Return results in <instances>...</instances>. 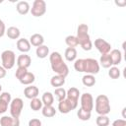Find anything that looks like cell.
<instances>
[{
    "mask_svg": "<svg viewBox=\"0 0 126 126\" xmlns=\"http://www.w3.org/2000/svg\"><path fill=\"white\" fill-rule=\"evenodd\" d=\"M49 61H50V66L53 72H55L57 75L66 77L69 74V68L67 64L63 61V58L61 54L57 51L52 52L49 55Z\"/></svg>",
    "mask_w": 126,
    "mask_h": 126,
    "instance_id": "obj_1",
    "label": "cell"
},
{
    "mask_svg": "<svg viewBox=\"0 0 126 126\" xmlns=\"http://www.w3.org/2000/svg\"><path fill=\"white\" fill-rule=\"evenodd\" d=\"M88 31H89V27L86 24L79 25V27L77 29V38H78L79 44L86 51L91 50L92 47H93V43L91 41Z\"/></svg>",
    "mask_w": 126,
    "mask_h": 126,
    "instance_id": "obj_2",
    "label": "cell"
},
{
    "mask_svg": "<svg viewBox=\"0 0 126 126\" xmlns=\"http://www.w3.org/2000/svg\"><path fill=\"white\" fill-rule=\"evenodd\" d=\"M95 111L98 115H107L110 112L109 99L105 94H99L95 98Z\"/></svg>",
    "mask_w": 126,
    "mask_h": 126,
    "instance_id": "obj_3",
    "label": "cell"
},
{
    "mask_svg": "<svg viewBox=\"0 0 126 126\" xmlns=\"http://www.w3.org/2000/svg\"><path fill=\"white\" fill-rule=\"evenodd\" d=\"M2 67L6 70L12 69L16 63V55L12 50H4L1 54Z\"/></svg>",
    "mask_w": 126,
    "mask_h": 126,
    "instance_id": "obj_4",
    "label": "cell"
},
{
    "mask_svg": "<svg viewBox=\"0 0 126 126\" xmlns=\"http://www.w3.org/2000/svg\"><path fill=\"white\" fill-rule=\"evenodd\" d=\"M83 72L90 74V75H95L99 72V63L93 58H87L84 59V66H83Z\"/></svg>",
    "mask_w": 126,
    "mask_h": 126,
    "instance_id": "obj_5",
    "label": "cell"
},
{
    "mask_svg": "<svg viewBox=\"0 0 126 126\" xmlns=\"http://www.w3.org/2000/svg\"><path fill=\"white\" fill-rule=\"evenodd\" d=\"M23 107H24V101H23L22 98L16 97V98L12 99L11 102H10V113H11V116H13L15 118H19L21 113H22Z\"/></svg>",
    "mask_w": 126,
    "mask_h": 126,
    "instance_id": "obj_6",
    "label": "cell"
},
{
    "mask_svg": "<svg viewBox=\"0 0 126 126\" xmlns=\"http://www.w3.org/2000/svg\"><path fill=\"white\" fill-rule=\"evenodd\" d=\"M31 13L33 17H41L46 12V3L43 0H34L31 8Z\"/></svg>",
    "mask_w": 126,
    "mask_h": 126,
    "instance_id": "obj_7",
    "label": "cell"
},
{
    "mask_svg": "<svg viewBox=\"0 0 126 126\" xmlns=\"http://www.w3.org/2000/svg\"><path fill=\"white\" fill-rule=\"evenodd\" d=\"M81 108L92 112L94 108V98L90 93H85L81 95Z\"/></svg>",
    "mask_w": 126,
    "mask_h": 126,
    "instance_id": "obj_8",
    "label": "cell"
},
{
    "mask_svg": "<svg viewBox=\"0 0 126 126\" xmlns=\"http://www.w3.org/2000/svg\"><path fill=\"white\" fill-rule=\"evenodd\" d=\"M94 46L99 51V53L101 55L102 54H108L110 52V49H111L110 43H108L106 40H104L102 38H96L94 40Z\"/></svg>",
    "mask_w": 126,
    "mask_h": 126,
    "instance_id": "obj_9",
    "label": "cell"
},
{
    "mask_svg": "<svg viewBox=\"0 0 126 126\" xmlns=\"http://www.w3.org/2000/svg\"><path fill=\"white\" fill-rule=\"evenodd\" d=\"M77 106H78L77 104H75V103L71 102L69 99L65 98V99L59 101V103H58V110H59L61 113H63V114H67V113H69L71 110L77 108Z\"/></svg>",
    "mask_w": 126,
    "mask_h": 126,
    "instance_id": "obj_10",
    "label": "cell"
},
{
    "mask_svg": "<svg viewBox=\"0 0 126 126\" xmlns=\"http://www.w3.org/2000/svg\"><path fill=\"white\" fill-rule=\"evenodd\" d=\"M79 96H80V92L77 88L72 87L66 92V98L77 105H78V101H79Z\"/></svg>",
    "mask_w": 126,
    "mask_h": 126,
    "instance_id": "obj_11",
    "label": "cell"
},
{
    "mask_svg": "<svg viewBox=\"0 0 126 126\" xmlns=\"http://www.w3.org/2000/svg\"><path fill=\"white\" fill-rule=\"evenodd\" d=\"M11 94L7 92H4L0 94V109L2 112H6L8 109V104L11 102Z\"/></svg>",
    "mask_w": 126,
    "mask_h": 126,
    "instance_id": "obj_12",
    "label": "cell"
},
{
    "mask_svg": "<svg viewBox=\"0 0 126 126\" xmlns=\"http://www.w3.org/2000/svg\"><path fill=\"white\" fill-rule=\"evenodd\" d=\"M1 126H20L19 118H15L13 116H2L0 119Z\"/></svg>",
    "mask_w": 126,
    "mask_h": 126,
    "instance_id": "obj_13",
    "label": "cell"
},
{
    "mask_svg": "<svg viewBox=\"0 0 126 126\" xmlns=\"http://www.w3.org/2000/svg\"><path fill=\"white\" fill-rule=\"evenodd\" d=\"M31 63H32V58L30 57V55H28L26 53L21 54L18 57V59H17V65H18V67H23V68L28 69L31 66Z\"/></svg>",
    "mask_w": 126,
    "mask_h": 126,
    "instance_id": "obj_14",
    "label": "cell"
},
{
    "mask_svg": "<svg viewBox=\"0 0 126 126\" xmlns=\"http://www.w3.org/2000/svg\"><path fill=\"white\" fill-rule=\"evenodd\" d=\"M38 93H39V90L35 86H29V87L25 88V90H24V94L29 99H32V98L37 97Z\"/></svg>",
    "mask_w": 126,
    "mask_h": 126,
    "instance_id": "obj_15",
    "label": "cell"
},
{
    "mask_svg": "<svg viewBox=\"0 0 126 126\" xmlns=\"http://www.w3.org/2000/svg\"><path fill=\"white\" fill-rule=\"evenodd\" d=\"M17 48L23 53H27L31 50V43L26 38H20L17 40Z\"/></svg>",
    "mask_w": 126,
    "mask_h": 126,
    "instance_id": "obj_16",
    "label": "cell"
},
{
    "mask_svg": "<svg viewBox=\"0 0 126 126\" xmlns=\"http://www.w3.org/2000/svg\"><path fill=\"white\" fill-rule=\"evenodd\" d=\"M16 9H17V11H18V13L20 15H27L30 12L31 7H30L29 2H27V1H20V2L17 3Z\"/></svg>",
    "mask_w": 126,
    "mask_h": 126,
    "instance_id": "obj_17",
    "label": "cell"
},
{
    "mask_svg": "<svg viewBox=\"0 0 126 126\" xmlns=\"http://www.w3.org/2000/svg\"><path fill=\"white\" fill-rule=\"evenodd\" d=\"M111 61H112V65H119L121 63L122 60V53L120 50L118 49H112L109 53Z\"/></svg>",
    "mask_w": 126,
    "mask_h": 126,
    "instance_id": "obj_18",
    "label": "cell"
},
{
    "mask_svg": "<svg viewBox=\"0 0 126 126\" xmlns=\"http://www.w3.org/2000/svg\"><path fill=\"white\" fill-rule=\"evenodd\" d=\"M43 42H44V38L41 34L39 33H34L31 36L30 38V43L35 47H38L40 45H43Z\"/></svg>",
    "mask_w": 126,
    "mask_h": 126,
    "instance_id": "obj_19",
    "label": "cell"
},
{
    "mask_svg": "<svg viewBox=\"0 0 126 126\" xmlns=\"http://www.w3.org/2000/svg\"><path fill=\"white\" fill-rule=\"evenodd\" d=\"M6 34H7V36H8L9 38H11V39H18L19 36H20V34H21V32H20V30H19L18 28H16V27H10V28H8V30L6 31Z\"/></svg>",
    "mask_w": 126,
    "mask_h": 126,
    "instance_id": "obj_20",
    "label": "cell"
},
{
    "mask_svg": "<svg viewBox=\"0 0 126 126\" xmlns=\"http://www.w3.org/2000/svg\"><path fill=\"white\" fill-rule=\"evenodd\" d=\"M50 84L52 87H56V88H60L61 86H63L65 84V78L59 75H55L50 79Z\"/></svg>",
    "mask_w": 126,
    "mask_h": 126,
    "instance_id": "obj_21",
    "label": "cell"
},
{
    "mask_svg": "<svg viewBox=\"0 0 126 126\" xmlns=\"http://www.w3.org/2000/svg\"><path fill=\"white\" fill-rule=\"evenodd\" d=\"M34 80H35L34 75L32 73H31V72H27L19 81L23 85H31V84H32L34 82Z\"/></svg>",
    "mask_w": 126,
    "mask_h": 126,
    "instance_id": "obj_22",
    "label": "cell"
},
{
    "mask_svg": "<svg viewBox=\"0 0 126 126\" xmlns=\"http://www.w3.org/2000/svg\"><path fill=\"white\" fill-rule=\"evenodd\" d=\"M35 53H36V56L38 58L43 59V58L47 57V55L49 54V48L46 45H40V46L36 47Z\"/></svg>",
    "mask_w": 126,
    "mask_h": 126,
    "instance_id": "obj_23",
    "label": "cell"
},
{
    "mask_svg": "<svg viewBox=\"0 0 126 126\" xmlns=\"http://www.w3.org/2000/svg\"><path fill=\"white\" fill-rule=\"evenodd\" d=\"M65 58L67 61H75L76 58H77V50L76 48H72V47H68L66 50H65Z\"/></svg>",
    "mask_w": 126,
    "mask_h": 126,
    "instance_id": "obj_24",
    "label": "cell"
},
{
    "mask_svg": "<svg viewBox=\"0 0 126 126\" xmlns=\"http://www.w3.org/2000/svg\"><path fill=\"white\" fill-rule=\"evenodd\" d=\"M99 63L103 68H110L112 66V61H111L109 53L108 54H102L99 58Z\"/></svg>",
    "mask_w": 126,
    "mask_h": 126,
    "instance_id": "obj_25",
    "label": "cell"
},
{
    "mask_svg": "<svg viewBox=\"0 0 126 126\" xmlns=\"http://www.w3.org/2000/svg\"><path fill=\"white\" fill-rule=\"evenodd\" d=\"M41 112H42V115L44 117H47V118L53 117L56 114V110H55V108L52 105H44L42 107Z\"/></svg>",
    "mask_w": 126,
    "mask_h": 126,
    "instance_id": "obj_26",
    "label": "cell"
},
{
    "mask_svg": "<svg viewBox=\"0 0 126 126\" xmlns=\"http://www.w3.org/2000/svg\"><path fill=\"white\" fill-rule=\"evenodd\" d=\"M41 101H42V104H44V105H52L53 101H54V95L51 93L46 92L42 94Z\"/></svg>",
    "mask_w": 126,
    "mask_h": 126,
    "instance_id": "obj_27",
    "label": "cell"
},
{
    "mask_svg": "<svg viewBox=\"0 0 126 126\" xmlns=\"http://www.w3.org/2000/svg\"><path fill=\"white\" fill-rule=\"evenodd\" d=\"M82 82L85 86L87 87H93L94 84H95V78L94 75H90V74H87L85 76H83L82 78Z\"/></svg>",
    "mask_w": 126,
    "mask_h": 126,
    "instance_id": "obj_28",
    "label": "cell"
},
{
    "mask_svg": "<svg viewBox=\"0 0 126 126\" xmlns=\"http://www.w3.org/2000/svg\"><path fill=\"white\" fill-rule=\"evenodd\" d=\"M65 42H66V44L68 45V47H72V48H75L76 46L79 45L78 38H77V36H75V35H68V36H66Z\"/></svg>",
    "mask_w": 126,
    "mask_h": 126,
    "instance_id": "obj_29",
    "label": "cell"
},
{
    "mask_svg": "<svg viewBox=\"0 0 126 126\" xmlns=\"http://www.w3.org/2000/svg\"><path fill=\"white\" fill-rule=\"evenodd\" d=\"M30 106H31V108L33 111H37V110H39V109L42 108V101H41V99H39L37 97L32 98V101H31V103H30Z\"/></svg>",
    "mask_w": 126,
    "mask_h": 126,
    "instance_id": "obj_30",
    "label": "cell"
},
{
    "mask_svg": "<svg viewBox=\"0 0 126 126\" xmlns=\"http://www.w3.org/2000/svg\"><path fill=\"white\" fill-rule=\"evenodd\" d=\"M91 115H92L91 112L86 111V110L82 109L81 107H80L79 110L77 111V116H78V118L81 119V120H83V121H87V120H89V119L91 118Z\"/></svg>",
    "mask_w": 126,
    "mask_h": 126,
    "instance_id": "obj_31",
    "label": "cell"
},
{
    "mask_svg": "<svg viewBox=\"0 0 126 126\" xmlns=\"http://www.w3.org/2000/svg\"><path fill=\"white\" fill-rule=\"evenodd\" d=\"M54 94H55V97H56V99L58 101H61V100H63V99L66 98V91L63 88H57V89H55Z\"/></svg>",
    "mask_w": 126,
    "mask_h": 126,
    "instance_id": "obj_32",
    "label": "cell"
},
{
    "mask_svg": "<svg viewBox=\"0 0 126 126\" xmlns=\"http://www.w3.org/2000/svg\"><path fill=\"white\" fill-rule=\"evenodd\" d=\"M96 125L97 126H108L109 125V118L106 115H98L96 117Z\"/></svg>",
    "mask_w": 126,
    "mask_h": 126,
    "instance_id": "obj_33",
    "label": "cell"
},
{
    "mask_svg": "<svg viewBox=\"0 0 126 126\" xmlns=\"http://www.w3.org/2000/svg\"><path fill=\"white\" fill-rule=\"evenodd\" d=\"M108 76L111 78V79H118L120 77V70L116 67V66H113V67H110L109 71H108Z\"/></svg>",
    "mask_w": 126,
    "mask_h": 126,
    "instance_id": "obj_34",
    "label": "cell"
},
{
    "mask_svg": "<svg viewBox=\"0 0 126 126\" xmlns=\"http://www.w3.org/2000/svg\"><path fill=\"white\" fill-rule=\"evenodd\" d=\"M83 66H84V59H77L74 63V68L77 72H83Z\"/></svg>",
    "mask_w": 126,
    "mask_h": 126,
    "instance_id": "obj_35",
    "label": "cell"
},
{
    "mask_svg": "<svg viewBox=\"0 0 126 126\" xmlns=\"http://www.w3.org/2000/svg\"><path fill=\"white\" fill-rule=\"evenodd\" d=\"M27 72H28V69L23 68V67H18L17 70H16V73H15V76H16V78H17L18 80H20Z\"/></svg>",
    "mask_w": 126,
    "mask_h": 126,
    "instance_id": "obj_36",
    "label": "cell"
},
{
    "mask_svg": "<svg viewBox=\"0 0 126 126\" xmlns=\"http://www.w3.org/2000/svg\"><path fill=\"white\" fill-rule=\"evenodd\" d=\"M29 126H41V121L37 118H32L29 121Z\"/></svg>",
    "mask_w": 126,
    "mask_h": 126,
    "instance_id": "obj_37",
    "label": "cell"
},
{
    "mask_svg": "<svg viewBox=\"0 0 126 126\" xmlns=\"http://www.w3.org/2000/svg\"><path fill=\"white\" fill-rule=\"evenodd\" d=\"M112 126H126V121L124 119H116L113 121Z\"/></svg>",
    "mask_w": 126,
    "mask_h": 126,
    "instance_id": "obj_38",
    "label": "cell"
},
{
    "mask_svg": "<svg viewBox=\"0 0 126 126\" xmlns=\"http://www.w3.org/2000/svg\"><path fill=\"white\" fill-rule=\"evenodd\" d=\"M6 32V28H5V24L4 22L0 19V37H2Z\"/></svg>",
    "mask_w": 126,
    "mask_h": 126,
    "instance_id": "obj_39",
    "label": "cell"
},
{
    "mask_svg": "<svg viewBox=\"0 0 126 126\" xmlns=\"http://www.w3.org/2000/svg\"><path fill=\"white\" fill-rule=\"evenodd\" d=\"M6 73H7L6 69H5V68H3L2 66H0V79L4 78V77L6 76Z\"/></svg>",
    "mask_w": 126,
    "mask_h": 126,
    "instance_id": "obj_40",
    "label": "cell"
},
{
    "mask_svg": "<svg viewBox=\"0 0 126 126\" xmlns=\"http://www.w3.org/2000/svg\"><path fill=\"white\" fill-rule=\"evenodd\" d=\"M115 4L120 5V6H124V5L126 4V2H125V1H123V2H116V1H115Z\"/></svg>",
    "mask_w": 126,
    "mask_h": 126,
    "instance_id": "obj_41",
    "label": "cell"
},
{
    "mask_svg": "<svg viewBox=\"0 0 126 126\" xmlns=\"http://www.w3.org/2000/svg\"><path fill=\"white\" fill-rule=\"evenodd\" d=\"M1 91H2V86L0 85V93H1Z\"/></svg>",
    "mask_w": 126,
    "mask_h": 126,
    "instance_id": "obj_42",
    "label": "cell"
},
{
    "mask_svg": "<svg viewBox=\"0 0 126 126\" xmlns=\"http://www.w3.org/2000/svg\"><path fill=\"white\" fill-rule=\"evenodd\" d=\"M1 113H3V112H2V110H1V109H0V114H1Z\"/></svg>",
    "mask_w": 126,
    "mask_h": 126,
    "instance_id": "obj_43",
    "label": "cell"
}]
</instances>
